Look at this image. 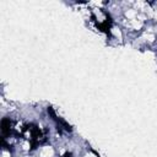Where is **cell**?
I'll use <instances>...</instances> for the list:
<instances>
[{"label": "cell", "instance_id": "277c9868", "mask_svg": "<svg viewBox=\"0 0 157 157\" xmlns=\"http://www.w3.org/2000/svg\"><path fill=\"white\" fill-rule=\"evenodd\" d=\"M61 157H71V153H70V152H65Z\"/></svg>", "mask_w": 157, "mask_h": 157}, {"label": "cell", "instance_id": "6da1fadb", "mask_svg": "<svg viewBox=\"0 0 157 157\" xmlns=\"http://www.w3.org/2000/svg\"><path fill=\"white\" fill-rule=\"evenodd\" d=\"M20 135L26 137L29 141L32 150H36L38 146L45 144L47 139H48L47 129H39V126L37 124H33V123H29V124L25 125L22 128Z\"/></svg>", "mask_w": 157, "mask_h": 157}, {"label": "cell", "instance_id": "3957f363", "mask_svg": "<svg viewBox=\"0 0 157 157\" xmlns=\"http://www.w3.org/2000/svg\"><path fill=\"white\" fill-rule=\"evenodd\" d=\"M1 134H2L1 139H7L11 135H16V131L12 126V121H11L10 118H2V120H1Z\"/></svg>", "mask_w": 157, "mask_h": 157}, {"label": "cell", "instance_id": "7a4b0ae2", "mask_svg": "<svg viewBox=\"0 0 157 157\" xmlns=\"http://www.w3.org/2000/svg\"><path fill=\"white\" fill-rule=\"evenodd\" d=\"M48 114H49V117L52 118V120L55 123L56 129H58V131H59L60 134L63 132V130H65L66 132H71V131H72V128H71L63 118L58 117L56 113H55V110H54L52 107H48Z\"/></svg>", "mask_w": 157, "mask_h": 157}]
</instances>
